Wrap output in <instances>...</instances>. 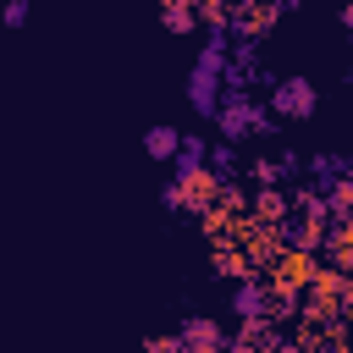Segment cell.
Here are the masks:
<instances>
[{
  "mask_svg": "<svg viewBox=\"0 0 353 353\" xmlns=\"http://www.w3.org/2000/svg\"><path fill=\"white\" fill-rule=\"evenodd\" d=\"M215 199H221V176L204 171V165H199V171H182V176L165 188V204H171V210H199V215H210Z\"/></svg>",
  "mask_w": 353,
  "mask_h": 353,
  "instance_id": "cell-1",
  "label": "cell"
},
{
  "mask_svg": "<svg viewBox=\"0 0 353 353\" xmlns=\"http://www.w3.org/2000/svg\"><path fill=\"white\" fill-rule=\"evenodd\" d=\"M176 336H182V347H188V353H232V342L221 336V325H215V320H188Z\"/></svg>",
  "mask_w": 353,
  "mask_h": 353,
  "instance_id": "cell-2",
  "label": "cell"
},
{
  "mask_svg": "<svg viewBox=\"0 0 353 353\" xmlns=\"http://www.w3.org/2000/svg\"><path fill=\"white\" fill-rule=\"evenodd\" d=\"M270 105H276L281 116H309V110H314V88H309L303 77H292V83H281V88L270 94Z\"/></svg>",
  "mask_w": 353,
  "mask_h": 353,
  "instance_id": "cell-3",
  "label": "cell"
},
{
  "mask_svg": "<svg viewBox=\"0 0 353 353\" xmlns=\"http://www.w3.org/2000/svg\"><path fill=\"white\" fill-rule=\"evenodd\" d=\"M232 22H237L243 33H270V22H276V6H237V11H232Z\"/></svg>",
  "mask_w": 353,
  "mask_h": 353,
  "instance_id": "cell-4",
  "label": "cell"
},
{
  "mask_svg": "<svg viewBox=\"0 0 353 353\" xmlns=\"http://www.w3.org/2000/svg\"><path fill=\"white\" fill-rule=\"evenodd\" d=\"M331 265L353 270V226H331Z\"/></svg>",
  "mask_w": 353,
  "mask_h": 353,
  "instance_id": "cell-5",
  "label": "cell"
},
{
  "mask_svg": "<svg viewBox=\"0 0 353 353\" xmlns=\"http://www.w3.org/2000/svg\"><path fill=\"white\" fill-rule=\"evenodd\" d=\"M149 154H154V160H171V154H182V132H171V127H154V132H149Z\"/></svg>",
  "mask_w": 353,
  "mask_h": 353,
  "instance_id": "cell-6",
  "label": "cell"
},
{
  "mask_svg": "<svg viewBox=\"0 0 353 353\" xmlns=\"http://www.w3.org/2000/svg\"><path fill=\"white\" fill-rule=\"evenodd\" d=\"M254 121H259V116H254V110H248V105H226V110H221V127H226V132H232V138H243V132H248V127H254Z\"/></svg>",
  "mask_w": 353,
  "mask_h": 353,
  "instance_id": "cell-7",
  "label": "cell"
},
{
  "mask_svg": "<svg viewBox=\"0 0 353 353\" xmlns=\"http://www.w3.org/2000/svg\"><path fill=\"white\" fill-rule=\"evenodd\" d=\"M160 22H165L171 33H188V28L199 22V11H193V6H165V11H160Z\"/></svg>",
  "mask_w": 353,
  "mask_h": 353,
  "instance_id": "cell-8",
  "label": "cell"
},
{
  "mask_svg": "<svg viewBox=\"0 0 353 353\" xmlns=\"http://www.w3.org/2000/svg\"><path fill=\"white\" fill-rule=\"evenodd\" d=\"M143 353H188V347H182V336H149Z\"/></svg>",
  "mask_w": 353,
  "mask_h": 353,
  "instance_id": "cell-9",
  "label": "cell"
},
{
  "mask_svg": "<svg viewBox=\"0 0 353 353\" xmlns=\"http://www.w3.org/2000/svg\"><path fill=\"white\" fill-rule=\"evenodd\" d=\"M342 314L353 320V276H347V292H342Z\"/></svg>",
  "mask_w": 353,
  "mask_h": 353,
  "instance_id": "cell-10",
  "label": "cell"
},
{
  "mask_svg": "<svg viewBox=\"0 0 353 353\" xmlns=\"http://www.w3.org/2000/svg\"><path fill=\"white\" fill-rule=\"evenodd\" d=\"M342 22H347V28H353V6H342Z\"/></svg>",
  "mask_w": 353,
  "mask_h": 353,
  "instance_id": "cell-11",
  "label": "cell"
}]
</instances>
